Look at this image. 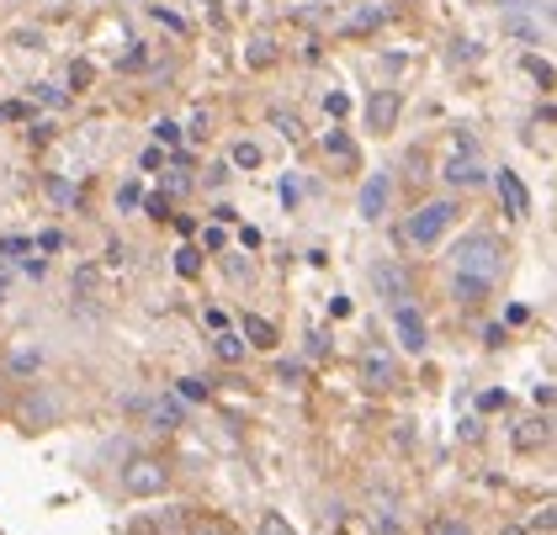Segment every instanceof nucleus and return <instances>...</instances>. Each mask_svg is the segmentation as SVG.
I'll return each mask as SVG.
<instances>
[{"mask_svg":"<svg viewBox=\"0 0 557 535\" xmlns=\"http://www.w3.org/2000/svg\"><path fill=\"white\" fill-rule=\"evenodd\" d=\"M451 276H462V282H478V287H499V276H505V245H499V234H488V228H472L457 239L451 249Z\"/></svg>","mask_w":557,"mask_h":535,"instance_id":"f257e3e1","label":"nucleus"},{"mask_svg":"<svg viewBox=\"0 0 557 535\" xmlns=\"http://www.w3.org/2000/svg\"><path fill=\"white\" fill-rule=\"evenodd\" d=\"M457 212H462V207L451 202V197H435V202L414 207V212H409V223H404V239H409V245H420V249H435L441 239H446V228L457 223Z\"/></svg>","mask_w":557,"mask_h":535,"instance_id":"f03ea898","label":"nucleus"},{"mask_svg":"<svg viewBox=\"0 0 557 535\" xmlns=\"http://www.w3.org/2000/svg\"><path fill=\"white\" fill-rule=\"evenodd\" d=\"M128 498H160L171 488V461L165 456H128V466L117 472Z\"/></svg>","mask_w":557,"mask_h":535,"instance_id":"7ed1b4c3","label":"nucleus"},{"mask_svg":"<svg viewBox=\"0 0 557 535\" xmlns=\"http://www.w3.org/2000/svg\"><path fill=\"white\" fill-rule=\"evenodd\" d=\"M372 291L383 297L387 308H404L414 297V271L398 260H372Z\"/></svg>","mask_w":557,"mask_h":535,"instance_id":"20e7f679","label":"nucleus"},{"mask_svg":"<svg viewBox=\"0 0 557 535\" xmlns=\"http://www.w3.org/2000/svg\"><path fill=\"white\" fill-rule=\"evenodd\" d=\"M59 413H64V403H59V393H48V387H38L22 409H16V419H22V430H48V424H59Z\"/></svg>","mask_w":557,"mask_h":535,"instance_id":"39448f33","label":"nucleus"},{"mask_svg":"<svg viewBox=\"0 0 557 535\" xmlns=\"http://www.w3.org/2000/svg\"><path fill=\"white\" fill-rule=\"evenodd\" d=\"M393 329H398V345L409 350V356H420L430 345V329H425V319H420V308H393Z\"/></svg>","mask_w":557,"mask_h":535,"instance_id":"423d86ee","label":"nucleus"},{"mask_svg":"<svg viewBox=\"0 0 557 535\" xmlns=\"http://www.w3.org/2000/svg\"><path fill=\"white\" fill-rule=\"evenodd\" d=\"M398 112H404V96H398V90H372V96H367V127H372V133H393V127H398Z\"/></svg>","mask_w":557,"mask_h":535,"instance_id":"0eeeda50","label":"nucleus"},{"mask_svg":"<svg viewBox=\"0 0 557 535\" xmlns=\"http://www.w3.org/2000/svg\"><path fill=\"white\" fill-rule=\"evenodd\" d=\"M387 202H393V181H387L383 170H377V175H372V181L361 186V197H356V212H361L367 223H377V217L387 212Z\"/></svg>","mask_w":557,"mask_h":535,"instance_id":"6e6552de","label":"nucleus"},{"mask_svg":"<svg viewBox=\"0 0 557 535\" xmlns=\"http://www.w3.org/2000/svg\"><path fill=\"white\" fill-rule=\"evenodd\" d=\"M494 186H499V197H505V212H510V217H525V212H531V197H525V186H520L515 170H499Z\"/></svg>","mask_w":557,"mask_h":535,"instance_id":"1a4fd4ad","label":"nucleus"},{"mask_svg":"<svg viewBox=\"0 0 557 535\" xmlns=\"http://www.w3.org/2000/svg\"><path fill=\"white\" fill-rule=\"evenodd\" d=\"M361 376H367V387H393V382H398V366H393V356H387V350H367Z\"/></svg>","mask_w":557,"mask_h":535,"instance_id":"9d476101","label":"nucleus"},{"mask_svg":"<svg viewBox=\"0 0 557 535\" xmlns=\"http://www.w3.org/2000/svg\"><path fill=\"white\" fill-rule=\"evenodd\" d=\"M239 339L256 345V350H276V329H271L260 313H245V319H239Z\"/></svg>","mask_w":557,"mask_h":535,"instance_id":"9b49d317","label":"nucleus"},{"mask_svg":"<svg viewBox=\"0 0 557 535\" xmlns=\"http://www.w3.org/2000/svg\"><path fill=\"white\" fill-rule=\"evenodd\" d=\"M324 154H330L341 170H356V144L345 138L341 127H330V133H324Z\"/></svg>","mask_w":557,"mask_h":535,"instance_id":"f8f14e48","label":"nucleus"},{"mask_svg":"<svg viewBox=\"0 0 557 535\" xmlns=\"http://www.w3.org/2000/svg\"><path fill=\"white\" fill-rule=\"evenodd\" d=\"M213 350H218V361H228V366H234V361H245V350H250V345H245V339H239V334L218 329V339H213Z\"/></svg>","mask_w":557,"mask_h":535,"instance_id":"ddd939ff","label":"nucleus"},{"mask_svg":"<svg viewBox=\"0 0 557 535\" xmlns=\"http://www.w3.org/2000/svg\"><path fill=\"white\" fill-rule=\"evenodd\" d=\"M149 413H154V430H181V419H186V409H181L175 398H160Z\"/></svg>","mask_w":557,"mask_h":535,"instance_id":"4468645a","label":"nucleus"},{"mask_svg":"<svg viewBox=\"0 0 557 535\" xmlns=\"http://www.w3.org/2000/svg\"><path fill=\"white\" fill-rule=\"evenodd\" d=\"M446 181H451V186H478V181H483V170L472 165V160H457V154H451V165H446Z\"/></svg>","mask_w":557,"mask_h":535,"instance_id":"2eb2a0df","label":"nucleus"},{"mask_svg":"<svg viewBox=\"0 0 557 535\" xmlns=\"http://www.w3.org/2000/svg\"><path fill=\"white\" fill-rule=\"evenodd\" d=\"M451 297H457V302H468V308H478V302L488 297V287H478V282H462V276H451Z\"/></svg>","mask_w":557,"mask_h":535,"instance_id":"dca6fc26","label":"nucleus"},{"mask_svg":"<svg viewBox=\"0 0 557 535\" xmlns=\"http://www.w3.org/2000/svg\"><path fill=\"white\" fill-rule=\"evenodd\" d=\"M383 22H387L383 5H361V11L350 16V33H367V27H383Z\"/></svg>","mask_w":557,"mask_h":535,"instance_id":"f3484780","label":"nucleus"},{"mask_svg":"<svg viewBox=\"0 0 557 535\" xmlns=\"http://www.w3.org/2000/svg\"><path fill=\"white\" fill-rule=\"evenodd\" d=\"M38 366H44V350H16L11 356V376H33Z\"/></svg>","mask_w":557,"mask_h":535,"instance_id":"a211bd4d","label":"nucleus"},{"mask_svg":"<svg viewBox=\"0 0 557 535\" xmlns=\"http://www.w3.org/2000/svg\"><path fill=\"white\" fill-rule=\"evenodd\" d=\"M499 5H505V11H536V16H542V22H547V16H553V0H499Z\"/></svg>","mask_w":557,"mask_h":535,"instance_id":"6ab92c4d","label":"nucleus"},{"mask_svg":"<svg viewBox=\"0 0 557 535\" xmlns=\"http://www.w3.org/2000/svg\"><path fill=\"white\" fill-rule=\"evenodd\" d=\"M525 75H531V80H542V90H553V64H547V59H536V53H531V59H525Z\"/></svg>","mask_w":557,"mask_h":535,"instance_id":"aec40b11","label":"nucleus"},{"mask_svg":"<svg viewBox=\"0 0 557 535\" xmlns=\"http://www.w3.org/2000/svg\"><path fill=\"white\" fill-rule=\"evenodd\" d=\"M505 27L520 33V38H547V22H520V16H505Z\"/></svg>","mask_w":557,"mask_h":535,"instance_id":"412c9836","label":"nucleus"},{"mask_svg":"<svg viewBox=\"0 0 557 535\" xmlns=\"http://www.w3.org/2000/svg\"><path fill=\"white\" fill-rule=\"evenodd\" d=\"M175 271H181V276H197V271H202V260H197V249L191 245L175 249Z\"/></svg>","mask_w":557,"mask_h":535,"instance_id":"4be33fe9","label":"nucleus"},{"mask_svg":"<svg viewBox=\"0 0 557 535\" xmlns=\"http://www.w3.org/2000/svg\"><path fill=\"white\" fill-rule=\"evenodd\" d=\"M33 249V239H0V265H11V260H22Z\"/></svg>","mask_w":557,"mask_h":535,"instance_id":"5701e85b","label":"nucleus"},{"mask_svg":"<svg viewBox=\"0 0 557 535\" xmlns=\"http://www.w3.org/2000/svg\"><path fill=\"white\" fill-rule=\"evenodd\" d=\"M208 376H181V398H208Z\"/></svg>","mask_w":557,"mask_h":535,"instance_id":"b1692460","label":"nucleus"},{"mask_svg":"<svg viewBox=\"0 0 557 535\" xmlns=\"http://www.w3.org/2000/svg\"><path fill=\"white\" fill-rule=\"evenodd\" d=\"M234 165L256 170V165H260V149H256V144H245V138H239V144H234Z\"/></svg>","mask_w":557,"mask_h":535,"instance_id":"393cba45","label":"nucleus"},{"mask_svg":"<svg viewBox=\"0 0 557 535\" xmlns=\"http://www.w3.org/2000/svg\"><path fill=\"white\" fill-rule=\"evenodd\" d=\"M48 197H53V202H59V207H70V202H75V186L53 175V181H48Z\"/></svg>","mask_w":557,"mask_h":535,"instance_id":"a878e982","label":"nucleus"},{"mask_svg":"<svg viewBox=\"0 0 557 535\" xmlns=\"http://www.w3.org/2000/svg\"><path fill=\"white\" fill-rule=\"evenodd\" d=\"M260 535H298V531H293L282 514H265V520H260Z\"/></svg>","mask_w":557,"mask_h":535,"instance_id":"bb28decb","label":"nucleus"},{"mask_svg":"<svg viewBox=\"0 0 557 535\" xmlns=\"http://www.w3.org/2000/svg\"><path fill=\"white\" fill-rule=\"evenodd\" d=\"M181 535H234L228 525H218V520H197V525H186Z\"/></svg>","mask_w":557,"mask_h":535,"instance_id":"cd10ccee","label":"nucleus"},{"mask_svg":"<svg viewBox=\"0 0 557 535\" xmlns=\"http://www.w3.org/2000/svg\"><path fill=\"white\" fill-rule=\"evenodd\" d=\"M154 138H160L165 149H175V144H181V127H175V123H154Z\"/></svg>","mask_w":557,"mask_h":535,"instance_id":"c85d7f7f","label":"nucleus"},{"mask_svg":"<svg viewBox=\"0 0 557 535\" xmlns=\"http://www.w3.org/2000/svg\"><path fill=\"white\" fill-rule=\"evenodd\" d=\"M250 64H271V38H256V48H250Z\"/></svg>","mask_w":557,"mask_h":535,"instance_id":"c756f323","label":"nucleus"},{"mask_svg":"<svg viewBox=\"0 0 557 535\" xmlns=\"http://www.w3.org/2000/svg\"><path fill=\"white\" fill-rule=\"evenodd\" d=\"M149 217H171V202H165V197H160V191H154V197H149Z\"/></svg>","mask_w":557,"mask_h":535,"instance_id":"7c9ffc66","label":"nucleus"},{"mask_svg":"<svg viewBox=\"0 0 557 535\" xmlns=\"http://www.w3.org/2000/svg\"><path fill=\"white\" fill-rule=\"evenodd\" d=\"M276 127H282L287 138H298V117H293V112H276Z\"/></svg>","mask_w":557,"mask_h":535,"instance_id":"2f4dec72","label":"nucleus"},{"mask_svg":"<svg viewBox=\"0 0 557 535\" xmlns=\"http://www.w3.org/2000/svg\"><path fill=\"white\" fill-rule=\"evenodd\" d=\"M144 170H165V149H144Z\"/></svg>","mask_w":557,"mask_h":535,"instance_id":"473e14b6","label":"nucleus"},{"mask_svg":"<svg viewBox=\"0 0 557 535\" xmlns=\"http://www.w3.org/2000/svg\"><path fill=\"white\" fill-rule=\"evenodd\" d=\"M117 202H123V207H138V202H144V197H138V186H133V181H128V186L117 191Z\"/></svg>","mask_w":557,"mask_h":535,"instance_id":"72a5a7b5","label":"nucleus"},{"mask_svg":"<svg viewBox=\"0 0 557 535\" xmlns=\"http://www.w3.org/2000/svg\"><path fill=\"white\" fill-rule=\"evenodd\" d=\"M38 249H64V234H59V228H48L44 239H38Z\"/></svg>","mask_w":557,"mask_h":535,"instance_id":"f704fd0d","label":"nucleus"},{"mask_svg":"<svg viewBox=\"0 0 557 535\" xmlns=\"http://www.w3.org/2000/svg\"><path fill=\"white\" fill-rule=\"evenodd\" d=\"M435 535H472L468 525H457V520H441V525H435Z\"/></svg>","mask_w":557,"mask_h":535,"instance_id":"c9c22d12","label":"nucleus"},{"mask_svg":"<svg viewBox=\"0 0 557 535\" xmlns=\"http://www.w3.org/2000/svg\"><path fill=\"white\" fill-rule=\"evenodd\" d=\"M202 245H208V249H223L228 239H223V228H208V234H202Z\"/></svg>","mask_w":557,"mask_h":535,"instance_id":"e433bc0d","label":"nucleus"},{"mask_svg":"<svg viewBox=\"0 0 557 535\" xmlns=\"http://www.w3.org/2000/svg\"><path fill=\"white\" fill-rule=\"evenodd\" d=\"M16 403H11V387H5V376H0V413H11Z\"/></svg>","mask_w":557,"mask_h":535,"instance_id":"4c0bfd02","label":"nucleus"},{"mask_svg":"<svg viewBox=\"0 0 557 535\" xmlns=\"http://www.w3.org/2000/svg\"><path fill=\"white\" fill-rule=\"evenodd\" d=\"M505 535H531V531H505Z\"/></svg>","mask_w":557,"mask_h":535,"instance_id":"58836bf2","label":"nucleus"}]
</instances>
